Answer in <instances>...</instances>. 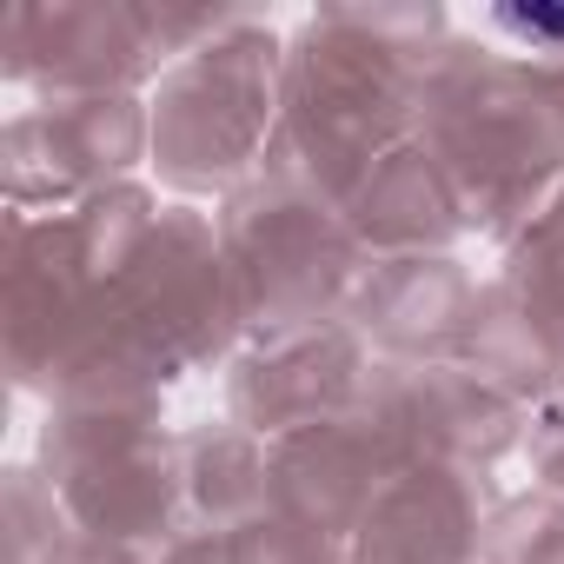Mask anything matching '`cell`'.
Segmentation results:
<instances>
[{
	"label": "cell",
	"instance_id": "1",
	"mask_svg": "<svg viewBox=\"0 0 564 564\" xmlns=\"http://www.w3.org/2000/svg\"><path fill=\"white\" fill-rule=\"evenodd\" d=\"M511 34H531V41H557L564 34V14H498Z\"/></svg>",
	"mask_w": 564,
	"mask_h": 564
}]
</instances>
